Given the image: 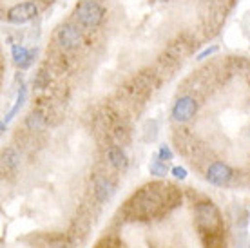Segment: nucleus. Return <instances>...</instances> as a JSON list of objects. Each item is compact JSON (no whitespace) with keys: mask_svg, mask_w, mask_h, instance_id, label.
<instances>
[{"mask_svg":"<svg viewBox=\"0 0 250 248\" xmlns=\"http://www.w3.org/2000/svg\"><path fill=\"white\" fill-rule=\"evenodd\" d=\"M182 199L180 188L167 183H150L145 185L127 201L125 214L132 219H150L167 214L170 208L178 207Z\"/></svg>","mask_w":250,"mask_h":248,"instance_id":"1","label":"nucleus"},{"mask_svg":"<svg viewBox=\"0 0 250 248\" xmlns=\"http://www.w3.org/2000/svg\"><path fill=\"white\" fill-rule=\"evenodd\" d=\"M24 100H25V89H24V87H20L19 96H17V103H15L11 111L6 114V120H4V124H7V122H9V120H11L13 116H15V114L20 111V107H22V103H24ZM4 124H2V125H4Z\"/></svg>","mask_w":250,"mask_h":248,"instance_id":"16","label":"nucleus"},{"mask_svg":"<svg viewBox=\"0 0 250 248\" xmlns=\"http://www.w3.org/2000/svg\"><path fill=\"white\" fill-rule=\"evenodd\" d=\"M196 212V221L200 225V228L205 234H218L221 232V216L212 201H201L194 208Z\"/></svg>","mask_w":250,"mask_h":248,"instance_id":"4","label":"nucleus"},{"mask_svg":"<svg viewBox=\"0 0 250 248\" xmlns=\"http://www.w3.org/2000/svg\"><path fill=\"white\" fill-rule=\"evenodd\" d=\"M37 15H38L37 2L27 0V2H20V4H15L13 7H9L6 13V20L9 24L22 25L31 22L33 19H37Z\"/></svg>","mask_w":250,"mask_h":248,"instance_id":"5","label":"nucleus"},{"mask_svg":"<svg viewBox=\"0 0 250 248\" xmlns=\"http://www.w3.org/2000/svg\"><path fill=\"white\" fill-rule=\"evenodd\" d=\"M96 248H122V245H120L114 237H105V239H102V241L96 245Z\"/></svg>","mask_w":250,"mask_h":248,"instance_id":"18","label":"nucleus"},{"mask_svg":"<svg viewBox=\"0 0 250 248\" xmlns=\"http://www.w3.org/2000/svg\"><path fill=\"white\" fill-rule=\"evenodd\" d=\"M85 38H87V33L83 31L78 24H75L73 20H69L55 31L53 42L65 53H73V51H78L85 43Z\"/></svg>","mask_w":250,"mask_h":248,"instance_id":"3","label":"nucleus"},{"mask_svg":"<svg viewBox=\"0 0 250 248\" xmlns=\"http://www.w3.org/2000/svg\"><path fill=\"white\" fill-rule=\"evenodd\" d=\"M37 55V51L29 49V47H25L22 43H13L11 45V56H13V62L17 63L20 69H25L29 67L33 63V58Z\"/></svg>","mask_w":250,"mask_h":248,"instance_id":"10","label":"nucleus"},{"mask_svg":"<svg viewBox=\"0 0 250 248\" xmlns=\"http://www.w3.org/2000/svg\"><path fill=\"white\" fill-rule=\"evenodd\" d=\"M196 111H198V102L192 96L185 94V96L176 100L174 107H172V118L178 124H187L188 120L194 118Z\"/></svg>","mask_w":250,"mask_h":248,"instance_id":"6","label":"nucleus"},{"mask_svg":"<svg viewBox=\"0 0 250 248\" xmlns=\"http://www.w3.org/2000/svg\"><path fill=\"white\" fill-rule=\"evenodd\" d=\"M19 165H20L19 152L13 149V147H7L4 150V154H2V168H4V174H15Z\"/></svg>","mask_w":250,"mask_h":248,"instance_id":"12","label":"nucleus"},{"mask_svg":"<svg viewBox=\"0 0 250 248\" xmlns=\"http://www.w3.org/2000/svg\"><path fill=\"white\" fill-rule=\"evenodd\" d=\"M172 174H174V178H178V180H185L187 178V170L183 167H174L172 168Z\"/></svg>","mask_w":250,"mask_h":248,"instance_id":"19","label":"nucleus"},{"mask_svg":"<svg viewBox=\"0 0 250 248\" xmlns=\"http://www.w3.org/2000/svg\"><path fill=\"white\" fill-rule=\"evenodd\" d=\"M156 156H158V158H160V160H162V162L169 163L170 160H172V150H170L169 145H162V147L158 149Z\"/></svg>","mask_w":250,"mask_h":248,"instance_id":"17","label":"nucleus"},{"mask_svg":"<svg viewBox=\"0 0 250 248\" xmlns=\"http://www.w3.org/2000/svg\"><path fill=\"white\" fill-rule=\"evenodd\" d=\"M53 76H55V71L51 69V65L47 62L42 65V67L37 71V75L33 78V85L37 87V89H47L53 80Z\"/></svg>","mask_w":250,"mask_h":248,"instance_id":"13","label":"nucleus"},{"mask_svg":"<svg viewBox=\"0 0 250 248\" xmlns=\"http://www.w3.org/2000/svg\"><path fill=\"white\" fill-rule=\"evenodd\" d=\"M149 172L152 174V176H156V178H163V176H167V172H169V167H167V163L162 162V160L154 154V158H152V162H150V165H149Z\"/></svg>","mask_w":250,"mask_h":248,"instance_id":"15","label":"nucleus"},{"mask_svg":"<svg viewBox=\"0 0 250 248\" xmlns=\"http://www.w3.org/2000/svg\"><path fill=\"white\" fill-rule=\"evenodd\" d=\"M234 170H232L225 162H214L207 168V181L216 186H223L232 180Z\"/></svg>","mask_w":250,"mask_h":248,"instance_id":"7","label":"nucleus"},{"mask_svg":"<svg viewBox=\"0 0 250 248\" xmlns=\"http://www.w3.org/2000/svg\"><path fill=\"white\" fill-rule=\"evenodd\" d=\"M107 9L102 0H80L73 11V22L78 24L83 31L91 35L105 22Z\"/></svg>","mask_w":250,"mask_h":248,"instance_id":"2","label":"nucleus"},{"mask_svg":"<svg viewBox=\"0 0 250 248\" xmlns=\"http://www.w3.org/2000/svg\"><path fill=\"white\" fill-rule=\"evenodd\" d=\"M47 125H49L47 116H45L40 109L29 112V116L25 118V129L29 130V132H40V130H44Z\"/></svg>","mask_w":250,"mask_h":248,"instance_id":"11","label":"nucleus"},{"mask_svg":"<svg viewBox=\"0 0 250 248\" xmlns=\"http://www.w3.org/2000/svg\"><path fill=\"white\" fill-rule=\"evenodd\" d=\"M107 163L118 170V172H125L127 167H129V160H127V154L124 152L122 145H109L107 147Z\"/></svg>","mask_w":250,"mask_h":248,"instance_id":"9","label":"nucleus"},{"mask_svg":"<svg viewBox=\"0 0 250 248\" xmlns=\"http://www.w3.org/2000/svg\"><path fill=\"white\" fill-rule=\"evenodd\" d=\"M216 51H218V47H216V45H212L210 49H205V51H203V53H200V55H198V60H203V58H207V56L214 55Z\"/></svg>","mask_w":250,"mask_h":248,"instance_id":"20","label":"nucleus"},{"mask_svg":"<svg viewBox=\"0 0 250 248\" xmlns=\"http://www.w3.org/2000/svg\"><path fill=\"white\" fill-rule=\"evenodd\" d=\"M142 138H144V142H147V143H152L154 140H156L158 138V122L156 120L145 122L144 130H142Z\"/></svg>","mask_w":250,"mask_h":248,"instance_id":"14","label":"nucleus"},{"mask_svg":"<svg viewBox=\"0 0 250 248\" xmlns=\"http://www.w3.org/2000/svg\"><path fill=\"white\" fill-rule=\"evenodd\" d=\"M114 194V181L109 174H96L94 176V196L98 201H107Z\"/></svg>","mask_w":250,"mask_h":248,"instance_id":"8","label":"nucleus"}]
</instances>
